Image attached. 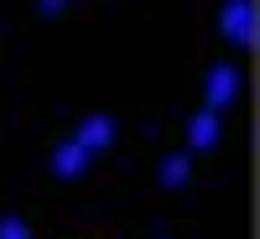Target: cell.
<instances>
[{
  "label": "cell",
  "mask_w": 260,
  "mask_h": 239,
  "mask_svg": "<svg viewBox=\"0 0 260 239\" xmlns=\"http://www.w3.org/2000/svg\"><path fill=\"white\" fill-rule=\"evenodd\" d=\"M0 239H31V229L16 219V213H6V219H0Z\"/></svg>",
  "instance_id": "52a82bcc"
},
{
  "label": "cell",
  "mask_w": 260,
  "mask_h": 239,
  "mask_svg": "<svg viewBox=\"0 0 260 239\" xmlns=\"http://www.w3.org/2000/svg\"><path fill=\"white\" fill-rule=\"evenodd\" d=\"M83 161H89V151H83L78 141H68V146H57L52 151V172H57V177H83Z\"/></svg>",
  "instance_id": "5b68a950"
},
{
  "label": "cell",
  "mask_w": 260,
  "mask_h": 239,
  "mask_svg": "<svg viewBox=\"0 0 260 239\" xmlns=\"http://www.w3.org/2000/svg\"><path fill=\"white\" fill-rule=\"evenodd\" d=\"M73 141H78L83 151H99V146H110V141H115V120H110V115H83Z\"/></svg>",
  "instance_id": "277c9868"
},
{
  "label": "cell",
  "mask_w": 260,
  "mask_h": 239,
  "mask_svg": "<svg viewBox=\"0 0 260 239\" xmlns=\"http://www.w3.org/2000/svg\"><path fill=\"white\" fill-rule=\"evenodd\" d=\"M219 31L234 42V47H250L255 42V6L250 0H229V6L219 11Z\"/></svg>",
  "instance_id": "6da1fadb"
},
{
  "label": "cell",
  "mask_w": 260,
  "mask_h": 239,
  "mask_svg": "<svg viewBox=\"0 0 260 239\" xmlns=\"http://www.w3.org/2000/svg\"><path fill=\"white\" fill-rule=\"evenodd\" d=\"M187 161H192L187 151H167L161 166H156V182H161V187H182V182H187V172H192Z\"/></svg>",
  "instance_id": "8992f818"
},
{
  "label": "cell",
  "mask_w": 260,
  "mask_h": 239,
  "mask_svg": "<svg viewBox=\"0 0 260 239\" xmlns=\"http://www.w3.org/2000/svg\"><path fill=\"white\" fill-rule=\"evenodd\" d=\"M234 94H240V73L229 68V62H213L208 68V89H203V104L208 110H229Z\"/></svg>",
  "instance_id": "7a4b0ae2"
},
{
  "label": "cell",
  "mask_w": 260,
  "mask_h": 239,
  "mask_svg": "<svg viewBox=\"0 0 260 239\" xmlns=\"http://www.w3.org/2000/svg\"><path fill=\"white\" fill-rule=\"evenodd\" d=\"M62 6H68V0H37V11H42V16H57Z\"/></svg>",
  "instance_id": "ba28073f"
},
{
  "label": "cell",
  "mask_w": 260,
  "mask_h": 239,
  "mask_svg": "<svg viewBox=\"0 0 260 239\" xmlns=\"http://www.w3.org/2000/svg\"><path fill=\"white\" fill-rule=\"evenodd\" d=\"M219 135H224V125H219V110H203L187 120V156H198V151H213L219 146Z\"/></svg>",
  "instance_id": "3957f363"
}]
</instances>
